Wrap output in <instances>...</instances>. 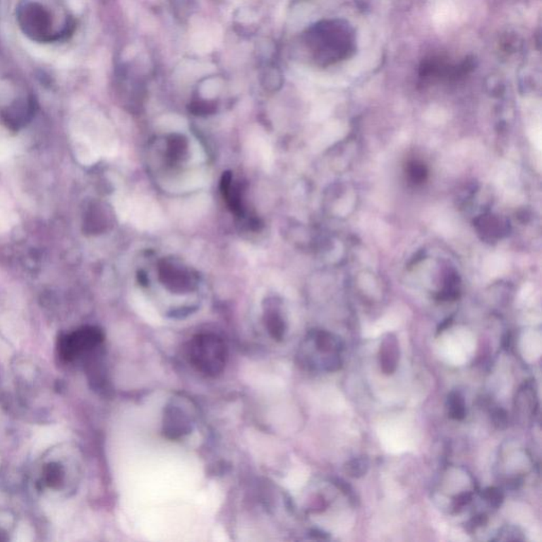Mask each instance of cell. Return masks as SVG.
Wrapping results in <instances>:
<instances>
[{
	"instance_id": "cell-1",
	"label": "cell",
	"mask_w": 542,
	"mask_h": 542,
	"mask_svg": "<svg viewBox=\"0 0 542 542\" xmlns=\"http://www.w3.org/2000/svg\"><path fill=\"white\" fill-rule=\"evenodd\" d=\"M188 361L201 374L216 377L222 374L228 361V347L222 338L213 334L196 335L188 342Z\"/></svg>"
},
{
	"instance_id": "cell-2",
	"label": "cell",
	"mask_w": 542,
	"mask_h": 542,
	"mask_svg": "<svg viewBox=\"0 0 542 542\" xmlns=\"http://www.w3.org/2000/svg\"><path fill=\"white\" fill-rule=\"evenodd\" d=\"M104 335L95 326H84L70 334L63 335L57 342L59 358L66 362H72L82 356L92 354L101 347Z\"/></svg>"
},
{
	"instance_id": "cell-3",
	"label": "cell",
	"mask_w": 542,
	"mask_h": 542,
	"mask_svg": "<svg viewBox=\"0 0 542 542\" xmlns=\"http://www.w3.org/2000/svg\"><path fill=\"white\" fill-rule=\"evenodd\" d=\"M159 275L163 285L175 294H186L196 286V279L190 270L167 260L161 263Z\"/></svg>"
},
{
	"instance_id": "cell-4",
	"label": "cell",
	"mask_w": 542,
	"mask_h": 542,
	"mask_svg": "<svg viewBox=\"0 0 542 542\" xmlns=\"http://www.w3.org/2000/svg\"><path fill=\"white\" fill-rule=\"evenodd\" d=\"M193 421L184 409L176 404H169L163 415V433L169 440H177L192 431Z\"/></svg>"
},
{
	"instance_id": "cell-5",
	"label": "cell",
	"mask_w": 542,
	"mask_h": 542,
	"mask_svg": "<svg viewBox=\"0 0 542 542\" xmlns=\"http://www.w3.org/2000/svg\"><path fill=\"white\" fill-rule=\"evenodd\" d=\"M399 361V347L393 335H389L383 339L379 351V362L381 371L385 374L391 375L395 372Z\"/></svg>"
},
{
	"instance_id": "cell-6",
	"label": "cell",
	"mask_w": 542,
	"mask_h": 542,
	"mask_svg": "<svg viewBox=\"0 0 542 542\" xmlns=\"http://www.w3.org/2000/svg\"><path fill=\"white\" fill-rule=\"evenodd\" d=\"M220 190L224 200L228 203L231 211L237 216L243 215V203H241V190L236 184L233 183L232 174L224 173L220 182Z\"/></svg>"
},
{
	"instance_id": "cell-7",
	"label": "cell",
	"mask_w": 542,
	"mask_h": 542,
	"mask_svg": "<svg viewBox=\"0 0 542 542\" xmlns=\"http://www.w3.org/2000/svg\"><path fill=\"white\" fill-rule=\"evenodd\" d=\"M313 340L315 349L320 353L328 354V355H330V354H338L340 351L341 347H342L341 343L339 342L338 339L335 338L330 332H323V330L315 332L313 335Z\"/></svg>"
},
{
	"instance_id": "cell-8",
	"label": "cell",
	"mask_w": 542,
	"mask_h": 542,
	"mask_svg": "<svg viewBox=\"0 0 542 542\" xmlns=\"http://www.w3.org/2000/svg\"><path fill=\"white\" fill-rule=\"evenodd\" d=\"M267 330L275 340H282L285 335V322L277 309H270L265 315Z\"/></svg>"
},
{
	"instance_id": "cell-9",
	"label": "cell",
	"mask_w": 542,
	"mask_h": 542,
	"mask_svg": "<svg viewBox=\"0 0 542 542\" xmlns=\"http://www.w3.org/2000/svg\"><path fill=\"white\" fill-rule=\"evenodd\" d=\"M188 142L182 136H171L167 141V158L171 162H177L186 155Z\"/></svg>"
},
{
	"instance_id": "cell-10",
	"label": "cell",
	"mask_w": 542,
	"mask_h": 542,
	"mask_svg": "<svg viewBox=\"0 0 542 542\" xmlns=\"http://www.w3.org/2000/svg\"><path fill=\"white\" fill-rule=\"evenodd\" d=\"M449 416L455 421H462L466 416L465 400L459 392H451L447 398Z\"/></svg>"
},
{
	"instance_id": "cell-11",
	"label": "cell",
	"mask_w": 542,
	"mask_h": 542,
	"mask_svg": "<svg viewBox=\"0 0 542 542\" xmlns=\"http://www.w3.org/2000/svg\"><path fill=\"white\" fill-rule=\"evenodd\" d=\"M368 461L366 457H357L345 464L344 470L351 478H361L368 470Z\"/></svg>"
},
{
	"instance_id": "cell-12",
	"label": "cell",
	"mask_w": 542,
	"mask_h": 542,
	"mask_svg": "<svg viewBox=\"0 0 542 542\" xmlns=\"http://www.w3.org/2000/svg\"><path fill=\"white\" fill-rule=\"evenodd\" d=\"M64 471L57 464H50L44 468V482L47 486L56 487L63 481Z\"/></svg>"
},
{
	"instance_id": "cell-13",
	"label": "cell",
	"mask_w": 542,
	"mask_h": 542,
	"mask_svg": "<svg viewBox=\"0 0 542 542\" xmlns=\"http://www.w3.org/2000/svg\"><path fill=\"white\" fill-rule=\"evenodd\" d=\"M482 497L490 504L493 507L498 508L503 502V493L495 487H489L482 493Z\"/></svg>"
},
{
	"instance_id": "cell-14",
	"label": "cell",
	"mask_w": 542,
	"mask_h": 542,
	"mask_svg": "<svg viewBox=\"0 0 542 542\" xmlns=\"http://www.w3.org/2000/svg\"><path fill=\"white\" fill-rule=\"evenodd\" d=\"M491 418H493V425L499 429H504V428L507 427L508 415L503 409L500 408L493 410Z\"/></svg>"
},
{
	"instance_id": "cell-15",
	"label": "cell",
	"mask_w": 542,
	"mask_h": 542,
	"mask_svg": "<svg viewBox=\"0 0 542 542\" xmlns=\"http://www.w3.org/2000/svg\"><path fill=\"white\" fill-rule=\"evenodd\" d=\"M472 495L470 493H459V495L453 499V508L459 510L463 508L464 506L467 505L470 501H471Z\"/></svg>"
},
{
	"instance_id": "cell-16",
	"label": "cell",
	"mask_w": 542,
	"mask_h": 542,
	"mask_svg": "<svg viewBox=\"0 0 542 542\" xmlns=\"http://www.w3.org/2000/svg\"><path fill=\"white\" fill-rule=\"evenodd\" d=\"M487 522V517L485 514H478V516L474 517L470 521L469 524L472 529H476V527L482 526L483 524Z\"/></svg>"
},
{
	"instance_id": "cell-17",
	"label": "cell",
	"mask_w": 542,
	"mask_h": 542,
	"mask_svg": "<svg viewBox=\"0 0 542 542\" xmlns=\"http://www.w3.org/2000/svg\"><path fill=\"white\" fill-rule=\"evenodd\" d=\"M336 485L345 493V495H349V493H351V487H349V485H347V483H345L344 481L337 480Z\"/></svg>"
},
{
	"instance_id": "cell-18",
	"label": "cell",
	"mask_w": 542,
	"mask_h": 542,
	"mask_svg": "<svg viewBox=\"0 0 542 542\" xmlns=\"http://www.w3.org/2000/svg\"><path fill=\"white\" fill-rule=\"evenodd\" d=\"M1 539H2L1 536H0V540H1Z\"/></svg>"
}]
</instances>
